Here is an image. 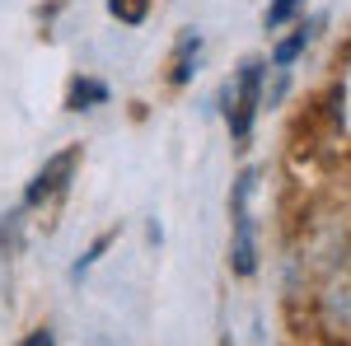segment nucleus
Returning <instances> with one entry per match:
<instances>
[{"label":"nucleus","instance_id":"nucleus-1","mask_svg":"<svg viewBox=\"0 0 351 346\" xmlns=\"http://www.w3.org/2000/svg\"><path fill=\"white\" fill-rule=\"evenodd\" d=\"M253 192H258V169H243L230 187V267L234 276L258 271V225H253Z\"/></svg>","mask_w":351,"mask_h":346},{"label":"nucleus","instance_id":"nucleus-2","mask_svg":"<svg viewBox=\"0 0 351 346\" xmlns=\"http://www.w3.org/2000/svg\"><path fill=\"white\" fill-rule=\"evenodd\" d=\"M263 80H267V66L258 61V56H248L239 71L230 75L225 84V94H220V112H225V127L230 136L248 145V136H253V122H258V108H263Z\"/></svg>","mask_w":351,"mask_h":346},{"label":"nucleus","instance_id":"nucleus-3","mask_svg":"<svg viewBox=\"0 0 351 346\" xmlns=\"http://www.w3.org/2000/svg\"><path fill=\"white\" fill-rule=\"evenodd\" d=\"M75 169H80V145H66L61 155H52V160L33 173V183H28V192H24V206H47L56 197H66Z\"/></svg>","mask_w":351,"mask_h":346},{"label":"nucleus","instance_id":"nucleus-4","mask_svg":"<svg viewBox=\"0 0 351 346\" xmlns=\"http://www.w3.org/2000/svg\"><path fill=\"white\" fill-rule=\"evenodd\" d=\"M197 56H202V38L183 33L178 47H173V61H169V84H188L192 71H197Z\"/></svg>","mask_w":351,"mask_h":346},{"label":"nucleus","instance_id":"nucleus-5","mask_svg":"<svg viewBox=\"0 0 351 346\" xmlns=\"http://www.w3.org/2000/svg\"><path fill=\"white\" fill-rule=\"evenodd\" d=\"M94 103H108V84L80 75V80L71 84V94H66V108H71V112H80V108H94Z\"/></svg>","mask_w":351,"mask_h":346},{"label":"nucleus","instance_id":"nucleus-6","mask_svg":"<svg viewBox=\"0 0 351 346\" xmlns=\"http://www.w3.org/2000/svg\"><path fill=\"white\" fill-rule=\"evenodd\" d=\"M319 24H324V19H314V24H300L295 33H291V38H286V42L276 47V56H271V61H276V66L286 71V66H291V61H295V56L309 47V38H314V28H319Z\"/></svg>","mask_w":351,"mask_h":346},{"label":"nucleus","instance_id":"nucleus-7","mask_svg":"<svg viewBox=\"0 0 351 346\" xmlns=\"http://www.w3.org/2000/svg\"><path fill=\"white\" fill-rule=\"evenodd\" d=\"M108 10H112V19L117 24H145V14H150V0H108Z\"/></svg>","mask_w":351,"mask_h":346},{"label":"nucleus","instance_id":"nucleus-8","mask_svg":"<svg viewBox=\"0 0 351 346\" xmlns=\"http://www.w3.org/2000/svg\"><path fill=\"white\" fill-rule=\"evenodd\" d=\"M112 243H117V230H108V234H99V239L89 243V253H84L80 262H75V281H80V276H89V267L99 262V258H104V253H108Z\"/></svg>","mask_w":351,"mask_h":346},{"label":"nucleus","instance_id":"nucleus-9","mask_svg":"<svg viewBox=\"0 0 351 346\" xmlns=\"http://www.w3.org/2000/svg\"><path fill=\"white\" fill-rule=\"evenodd\" d=\"M304 5V0H271L267 5V28H281V24H291L295 19V10Z\"/></svg>","mask_w":351,"mask_h":346},{"label":"nucleus","instance_id":"nucleus-10","mask_svg":"<svg viewBox=\"0 0 351 346\" xmlns=\"http://www.w3.org/2000/svg\"><path fill=\"white\" fill-rule=\"evenodd\" d=\"M19 346H56V342H52V332H47V328H33Z\"/></svg>","mask_w":351,"mask_h":346}]
</instances>
